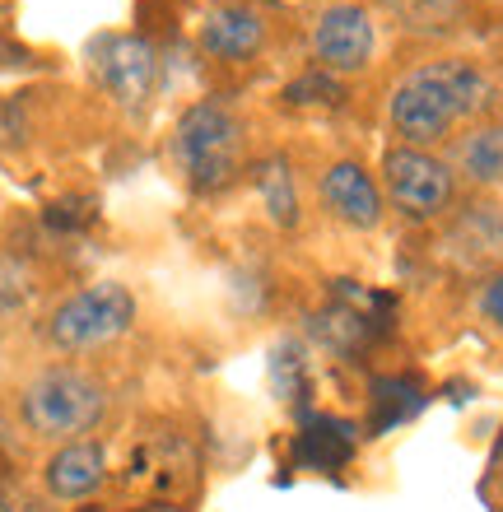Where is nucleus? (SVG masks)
Returning a JSON list of instances; mask_svg holds the SVG:
<instances>
[{"label": "nucleus", "instance_id": "f257e3e1", "mask_svg": "<svg viewBox=\"0 0 503 512\" xmlns=\"http://www.w3.org/2000/svg\"><path fill=\"white\" fill-rule=\"evenodd\" d=\"M490 103V80L471 61H429L410 70L392 94V126L410 145H429Z\"/></svg>", "mask_w": 503, "mask_h": 512}, {"label": "nucleus", "instance_id": "f03ea898", "mask_svg": "<svg viewBox=\"0 0 503 512\" xmlns=\"http://www.w3.org/2000/svg\"><path fill=\"white\" fill-rule=\"evenodd\" d=\"M173 163L196 191H224L243 168V126L224 103H196L173 131Z\"/></svg>", "mask_w": 503, "mask_h": 512}, {"label": "nucleus", "instance_id": "7ed1b4c3", "mask_svg": "<svg viewBox=\"0 0 503 512\" xmlns=\"http://www.w3.org/2000/svg\"><path fill=\"white\" fill-rule=\"evenodd\" d=\"M108 410V391L103 382L80 373V368H47L24 387L19 415L28 433L38 438H75L89 433Z\"/></svg>", "mask_w": 503, "mask_h": 512}, {"label": "nucleus", "instance_id": "20e7f679", "mask_svg": "<svg viewBox=\"0 0 503 512\" xmlns=\"http://www.w3.org/2000/svg\"><path fill=\"white\" fill-rule=\"evenodd\" d=\"M136 322V298L122 284H89L80 294H70L66 303H56L52 322H47V336H52L56 350L80 354V350H98L117 340L122 331H131Z\"/></svg>", "mask_w": 503, "mask_h": 512}, {"label": "nucleus", "instance_id": "39448f33", "mask_svg": "<svg viewBox=\"0 0 503 512\" xmlns=\"http://www.w3.org/2000/svg\"><path fill=\"white\" fill-rule=\"evenodd\" d=\"M382 177H387L392 205L406 219H434V215H443L452 201V168L415 145L392 149V154L382 159Z\"/></svg>", "mask_w": 503, "mask_h": 512}, {"label": "nucleus", "instance_id": "423d86ee", "mask_svg": "<svg viewBox=\"0 0 503 512\" xmlns=\"http://www.w3.org/2000/svg\"><path fill=\"white\" fill-rule=\"evenodd\" d=\"M94 75L122 108L140 112L154 98L159 84V52L136 33H112V38L94 42Z\"/></svg>", "mask_w": 503, "mask_h": 512}, {"label": "nucleus", "instance_id": "0eeeda50", "mask_svg": "<svg viewBox=\"0 0 503 512\" xmlns=\"http://www.w3.org/2000/svg\"><path fill=\"white\" fill-rule=\"evenodd\" d=\"M313 52L336 75L364 70L368 56H373V19H368L364 5H331L313 28Z\"/></svg>", "mask_w": 503, "mask_h": 512}, {"label": "nucleus", "instance_id": "6e6552de", "mask_svg": "<svg viewBox=\"0 0 503 512\" xmlns=\"http://www.w3.org/2000/svg\"><path fill=\"white\" fill-rule=\"evenodd\" d=\"M322 201H327L331 215H336L340 224H350V229H378V219H382L378 182L350 159L331 163L327 173H322Z\"/></svg>", "mask_w": 503, "mask_h": 512}, {"label": "nucleus", "instance_id": "1a4fd4ad", "mask_svg": "<svg viewBox=\"0 0 503 512\" xmlns=\"http://www.w3.org/2000/svg\"><path fill=\"white\" fill-rule=\"evenodd\" d=\"M261 42H266V24L247 5H215L201 24V47L219 61H247L261 52Z\"/></svg>", "mask_w": 503, "mask_h": 512}, {"label": "nucleus", "instance_id": "9d476101", "mask_svg": "<svg viewBox=\"0 0 503 512\" xmlns=\"http://www.w3.org/2000/svg\"><path fill=\"white\" fill-rule=\"evenodd\" d=\"M108 480V452L98 443H66L47 461V489H52L56 499H89L98 485Z\"/></svg>", "mask_w": 503, "mask_h": 512}, {"label": "nucleus", "instance_id": "9b49d317", "mask_svg": "<svg viewBox=\"0 0 503 512\" xmlns=\"http://www.w3.org/2000/svg\"><path fill=\"white\" fill-rule=\"evenodd\" d=\"M457 168H462L471 182H480V187L503 182V122L476 126V131L466 135L462 145H457Z\"/></svg>", "mask_w": 503, "mask_h": 512}, {"label": "nucleus", "instance_id": "f8f14e48", "mask_svg": "<svg viewBox=\"0 0 503 512\" xmlns=\"http://www.w3.org/2000/svg\"><path fill=\"white\" fill-rule=\"evenodd\" d=\"M257 187H261V201L271 210V219L280 229H294L299 224V196H294V177H289V163L285 159H266L257 173Z\"/></svg>", "mask_w": 503, "mask_h": 512}, {"label": "nucleus", "instance_id": "ddd939ff", "mask_svg": "<svg viewBox=\"0 0 503 512\" xmlns=\"http://www.w3.org/2000/svg\"><path fill=\"white\" fill-rule=\"evenodd\" d=\"M303 457L313 466H340L350 457V429L345 424H322V429L303 433Z\"/></svg>", "mask_w": 503, "mask_h": 512}, {"label": "nucleus", "instance_id": "4468645a", "mask_svg": "<svg viewBox=\"0 0 503 512\" xmlns=\"http://www.w3.org/2000/svg\"><path fill=\"white\" fill-rule=\"evenodd\" d=\"M378 415H373V424L378 429H387V424H396V419H406L415 405H420V387L415 382H378Z\"/></svg>", "mask_w": 503, "mask_h": 512}, {"label": "nucleus", "instance_id": "2eb2a0df", "mask_svg": "<svg viewBox=\"0 0 503 512\" xmlns=\"http://www.w3.org/2000/svg\"><path fill=\"white\" fill-rule=\"evenodd\" d=\"M28 294V284H24V270L10 266V261H0V312L5 308H19Z\"/></svg>", "mask_w": 503, "mask_h": 512}, {"label": "nucleus", "instance_id": "dca6fc26", "mask_svg": "<svg viewBox=\"0 0 503 512\" xmlns=\"http://www.w3.org/2000/svg\"><path fill=\"white\" fill-rule=\"evenodd\" d=\"M480 312H485V317H490V322L503 331V275L485 284V294H480Z\"/></svg>", "mask_w": 503, "mask_h": 512}]
</instances>
